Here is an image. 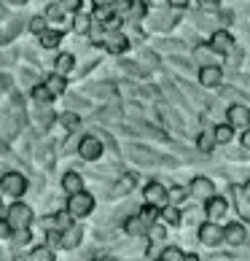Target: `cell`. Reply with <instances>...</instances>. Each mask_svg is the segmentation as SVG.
<instances>
[{
  "instance_id": "32",
  "label": "cell",
  "mask_w": 250,
  "mask_h": 261,
  "mask_svg": "<svg viewBox=\"0 0 250 261\" xmlns=\"http://www.w3.org/2000/svg\"><path fill=\"white\" fill-rule=\"evenodd\" d=\"M132 186H134V178H132V175H124L116 186H113V191H116V194H127Z\"/></svg>"
},
{
  "instance_id": "18",
  "label": "cell",
  "mask_w": 250,
  "mask_h": 261,
  "mask_svg": "<svg viewBox=\"0 0 250 261\" xmlns=\"http://www.w3.org/2000/svg\"><path fill=\"white\" fill-rule=\"evenodd\" d=\"M62 189L70 191V194H78V191H84V178L78 175V172H67V175L62 178Z\"/></svg>"
},
{
  "instance_id": "15",
  "label": "cell",
  "mask_w": 250,
  "mask_h": 261,
  "mask_svg": "<svg viewBox=\"0 0 250 261\" xmlns=\"http://www.w3.org/2000/svg\"><path fill=\"white\" fill-rule=\"evenodd\" d=\"M124 231H127V234L140 237V234H146V231H148V224L140 216H129L127 221H124Z\"/></svg>"
},
{
  "instance_id": "31",
  "label": "cell",
  "mask_w": 250,
  "mask_h": 261,
  "mask_svg": "<svg viewBox=\"0 0 250 261\" xmlns=\"http://www.w3.org/2000/svg\"><path fill=\"white\" fill-rule=\"evenodd\" d=\"M78 240H81V231L78 229H70V231H67V237L60 240V245L62 248H75V245H78Z\"/></svg>"
},
{
  "instance_id": "28",
  "label": "cell",
  "mask_w": 250,
  "mask_h": 261,
  "mask_svg": "<svg viewBox=\"0 0 250 261\" xmlns=\"http://www.w3.org/2000/svg\"><path fill=\"white\" fill-rule=\"evenodd\" d=\"M159 261H186V253L180 248H164V253H161Z\"/></svg>"
},
{
  "instance_id": "47",
  "label": "cell",
  "mask_w": 250,
  "mask_h": 261,
  "mask_svg": "<svg viewBox=\"0 0 250 261\" xmlns=\"http://www.w3.org/2000/svg\"><path fill=\"white\" fill-rule=\"evenodd\" d=\"M94 6L97 8H110V0H94Z\"/></svg>"
},
{
  "instance_id": "26",
  "label": "cell",
  "mask_w": 250,
  "mask_h": 261,
  "mask_svg": "<svg viewBox=\"0 0 250 261\" xmlns=\"http://www.w3.org/2000/svg\"><path fill=\"white\" fill-rule=\"evenodd\" d=\"M54 65H57V73L65 75V73L73 70V57L70 54H62V57H57V60H54Z\"/></svg>"
},
{
  "instance_id": "46",
  "label": "cell",
  "mask_w": 250,
  "mask_h": 261,
  "mask_svg": "<svg viewBox=\"0 0 250 261\" xmlns=\"http://www.w3.org/2000/svg\"><path fill=\"white\" fill-rule=\"evenodd\" d=\"M0 86H3V89H8V86H11V79H8V75H0Z\"/></svg>"
},
{
  "instance_id": "41",
  "label": "cell",
  "mask_w": 250,
  "mask_h": 261,
  "mask_svg": "<svg viewBox=\"0 0 250 261\" xmlns=\"http://www.w3.org/2000/svg\"><path fill=\"white\" fill-rule=\"evenodd\" d=\"M30 30H33V33H38V35H41V33L46 30V19H41V16H38V19H33Z\"/></svg>"
},
{
  "instance_id": "29",
  "label": "cell",
  "mask_w": 250,
  "mask_h": 261,
  "mask_svg": "<svg viewBox=\"0 0 250 261\" xmlns=\"http://www.w3.org/2000/svg\"><path fill=\"white\" fill-rule=\"evenodd\" d=\"M60 41H62V33H46V30L41 33V43L46 46V49H54Z\"/></svg>"
},
{
  "instance_id": "5",
  "label": "cell",
  "mask_w": 250,
  "mask_h": 261,
  "mask_svg": "<svg viewBox=\"0 0 250 261\" xmlns=\"http://www.w3.org/2000/svg\"><path fill=\"white\" fill-rule=\"evenodd\" d=\"M226 121L232 124L234 129H237V127H239V129H247V127H250V108H247V105H242V102H239V105H229Z\"/></svg>"
},
{
  "instance_id": "9",
  "label": "cell",
  "mask_w": 250,
  "mask_h": 261,
  "mask_svg": "<svg viewBox=\"0 0 250 261\" xmlns=\"http://www.w3.org/2000/svg\"><path fill=\"white\" fill-rule=\"evenodd\" d=\"M226 210H229V205H226V199L224 197H207L205 199V213L210 216V221H220L226 216Z\"/></svg>"
},
{
  "instance_id": "7",
  "label": "cell",
  "mask_w": 250,
  "mask_h": 261,
  "mask_svg": "<svg viewBox=\"0 0 250 261\" xmlns=\"http://www.w3.org/2000/svg\"><path fill=\"white\" fill-rule=\"evenodd\" d=\"M234 38H232V33H226V30H215L213 35H210V49H213L215 54H220V57H226L229 51L234 49Z\"/></svg>"
},
{
  "instance_id": "6",
  "label": "cell",
  "mask_w": 250,
  "mask_h": 261,
  "mask_svg": "<svg viewBox=\"0 0 250 261\" xmlns=\"http://www.w3.org/2000/svg\"><path fill=\"white\" fill-rule=\"evenodd\" d=\"M0 186H3L6 194H11V197H22L24 191H27V180L19 175V172H6L3 178H0Z\"/></svg>"
},
{
  "instance_id": "45",
  "label": "cell",
  "mask_w": 250,
  "mask_h": 261,
  "mask_svg": "<svg viewBox=\"0 0 250 261\" xmlns=\"http://www.w3.org/2000/svg\"><path fill=\"white\" fill-rule=\"evenodd\" d=\"M170 6H172V8H186L188 0H170Z\"/></svg>"
},
{
  "instance_id": "19",
  "label": "cell",
  "mask_w": 250,
  "mask_h": 261,
  "mask_svg": "<svg viewBox=\"0 0 250 261\" xmlns=\"http://www.w3.org/2000/svg\"><path fill=\"white\" fill-rule=\"evenodd\" d=\"M213 132H215V143H220V146H226V143H232V138H234V127L232 124H218V127H213Z\"/></svg>"
},
{
  "instance_id": "20",
  "label": "cell",
  "mask_w": 250,
  "mask_h": 261,
  "mask_svg": "<svg viewBox=\"0 0 250 261\" xmlns=\"http://www.w3.org/2000/svg\"><path fill=\"white\" fill-rule=\"evenodd\" d=\"M194 57L199 62H205V65H213V57H215V51L210 49V43H199L197 49H194Z\"/></svg>"
},
{
  "instance_id": "16",
  "label": "cell",
  "mask_w": 250,
  "mask_h": 261,
  "mask_svg": "<svg viewBox=\"0 0 250 261\" xmlns=\"http://www.w3.org/2000/svg\"><path fill=\"white\" fill-rule=\"evenodd\" d=\"M159 216H161V221H164L167 226H180L183 224V216H180V210L175 205H164L159 210Z\"/></svg>"
},
{
  "instance_id": "2",
  "label": "cell",
  "mask_w": 250,
  "mask_h": 261,
  "mask_svg": "<svg viewBox=\"0 0 250 261\" xmlns=\"http://www.w3.org/2000/svg\"><path fill=\"white\" fill-rule=\"evenodd\" d=\"M197 237H199V243H202V245L215 248V245L224 243V229H220L215 221H207V224H202V226H199Z\"/></svg>"
},
{
  "instance_id": "23",
  "label": "cell",
  "mask_w": 250,
  "mask_h": 261,
  "mask_svg": "<svg viewBox=\"0 0 250 261\" xmlns=\"http://www.w3.org/2000/svg\"><path fill=\"white\" fill-rule=\"evenodd\" d=\"M46 86H49L51 94H62V92H65V79H62L60 73H54V75H49V79H46Z\"/></svg>"
},
{
  "instance_id": "39",
  "label": "cell",
  "mask_w": 250,
  "mask_h": 261,
  "mask_svg": "<svg viewBox=\"0 0 250 261\" xmlns=\"http://www.w3.org/2000/svg\"><path fill=\"white\" fill-rule=\"evenodd\" d=\"M105 27H108V30H113V33H116L119 30V27H121V16L116 14V16H108V19H105V22H102Z\"/></svg>"
},
{
  "instance_id": "33",
  "label": "cell",
  "mask_w": 250,
  "mask_h": 261,
  "mask_svg": "<svg viewBox=\"0 0 250 261\" xmlns=\"http://www.w3.org/2000/svg\"><path fill=\"white\" fill-rule=\"evenodd\" d=\"M134 0H110V8H116V14H129V8H132Z\"/></svg>"
},
{
  "instance_id": "30",
  "label": "cell",
  "mask_w": 250,
  "mask_h": 261,
  "mask_svg": "<svg viewBox=\"0 0 250 261\" xmlns=\"http://www.w3.org/2000/svg\"><path fill=\"white\" fill-rule=\"evenodd\" d=\"M62 16H65V8H62V3H51L49 8H46V19H54V22H62Z\"/></svg>"
},
{
  "instance_id": "11",
  "label": "cell",
  "mask_w": 250,
  "mask_h": 261,
  "mask_svg": "<svg viewBox=\"0 0 250 261\" xmlns=\"http://www.w3.org/2000/svg\"><path fill=\"white\" fill-rule=\"evenodd\" d=\"M191 194L194 197H199V199H207V197H213V191H215V186H213V180L210 178H205V175H197L194 180H191Z\"/></svg>"
},
{
  "instance_id": "24",
  "label": "cell",
  "mask_w": 250,
  "mask_h": 261,
  "mask_svg": "<svg viewBox=\"0 0 250 261\" xmlns=\"http://www.w3.org/2000/svg\"><path fill=\"white\" fill-rule=\"evenodd\" d=\"M137 216H140V218L151 226V224H156V218H159V207H153V205H143Z\"/></svg>"
},
{
  "instance_id": "13",
  "label": "cell",
  "mask_w": 250,
  "mask_h": 261,
  "mask_svg": "<svg viewBox=\"0 0 250 261\" xmlns=\"http://www.w3.org/2000/svg\"><path fill=\"white\" fill-rule=\"evenodd\" d=\"M105 49H108L110 54H124V51L129 49L127 35H121V33H110L108 38H105Z\"/></svg>"
},
{
  "instance_id": "17",
  "label": "cell",
  "mask_w": 250,
  "mask_h": 261,
  "mask_svg": "<svg viewBox=\"0 0 250 261\" xmlns=\"http://www.w3.org/2000/svg\"><path fill=\"white\" fill-rule=\"evenodd\" d=\"M197 146H199L202 153H210V151H213V146H215V132H213V127H205V129L199 132Z\"/></svg>"
},
{
  "instance_id": "25",
  "label": "cell",
  "mask_w": 250,
  "mask_h": 261,
  "mask_svg": "<svg viewBox=\"0 0 250 261\" xmlns=\"http://www.w3.org/2000/svg\"><path fill=\"white\" fill-rule=\"evenodd\" d=\"M33 97H35L38 105H49L54 94L49 92V86H35V89H33Z\"/></svg>"
},
{
  "instance_id": "38",
  "label": "cell",
  "mask_w": 250,
  "mask_h": 261,
  "mask_svg": "<svg viewBox=\"0 0 250 261\" xmlns=\"http://www.w3.org/2000/svg\"><path fill=\"white\" fill-rule=\"evenodd\" d=\"M62 124H65V129H75V127H78V116H75V113H65L62 116Z\"/></svg>"
},
{
  "instance_id": "21",
  "label": "cell",
  "mask_w": 250,
  "mask_h": 261,
  "mask_svg": "<svg viewBox=\"0 0 250 261\" xmlns=\"http://www.w3.org/2000/svg\"><path fill=\"white\" fill-rule=\"evenodd\" d=\"M167 197H170L172 205H180V202L188 199V189H186V186H172V189L167 191Z\"/></svg>"
},
{
  "instance_id": "44",
  "label": "cell",
  "mask_w": 250,
  "mask_h": 261,
  "mask_svg": "<svg viewBox=\"0 0 250 261\" xmlns=\"http://www.w3.org/2000/svg\"><path fill=\"white\" fill-rule=\"evenodd\" d=\"M242 148H247V151H250V129H245V132H242Z\"/></svg>"
},
{
  "instance_id": "1",
  "label": "cell",
  "mask_w": 250,
  "mask_h": 261,
  "mask_svg": "<svg viewBox=\"0 0 250 261\" xmlns=\"http://www.w3.org/2000/svg\"><path fill=\"white\" fill-rule=\"evenodd\" d=\"M30 221H33V210L27 205H19V202H16V205L8 207V226H11V229L22 231V229L30 226Z\"/></svg>"
},
{
  "instance_id": "36",
  "label": "cell",
  "mask_w": 250,
  "mask_h": 261,
  "mask_svg": "<svg viewBox=\"0 0 250 261\" xmlns=\"http://www.w3.org/2000/svg\"><path fill=\"white\" fill-rule=\"evenodd\" d=\"M197 3H199L202 11H207V14H213V11L220 8V0H197Z\"/></svg>"
},
{
  "instance_id": "40",
  "label": "cell",
  "mask_w": 250,
  "mask_h": 261,
  "mask_svg": "<svg viewBox=\"0 0 250 261\" xmlns=\"http://www.w3.org/2000/svg\"><path fill=\"white\" fill-rule=\"evenodd\" d=\"M146 3H132V8H129V14L132 16H137V19H143V16H146Z\"/></svg>"
},
{
  "instance_id": "10",
  "label": "cell",
  "mask_w": 250,
  "mask_h": 261,
  "mask_svg": "<svg viewBox=\"0 0 250 261\" xmlns=\"http://www.w3.org/2000/svg\"><path fill=\"white\" fill-rule=\"evenodd\" d=\"M245 240H247V231H245L242 224H229V226H224V243L239 248V245H245Z\"/></svg>"
},
{
  "instance_id": "35",
  "label": "cell",
  "mask_w": 250,
  "mask_h": 261,
  "mask_svg": "<svg viewBox=\"0 0 250 261\" xmlns=\"http://www.w3.org/2000/svg\"><path fill=\"white\" fill-rule=\"evenodd\" d=\"M51 121H54V113L49 111V105H43V113H38V124H43V129H46V127H51Z\"/></svg>"
},
{
  "instance_id": "42",
  "label": "cell",
  "mask_w": 250,
  "mask_h": 261,
  "mask_svg": "<svg viewBox=\"0 0 250 261\" xmlns=\"http://www.w3.org/2000/svg\"><path fill=\"white\" fill-rule=\"evenodd\" d=\"M81 0H62V8H70V11H78Z\"/></svg>"
},
{
  "instance_id": "8",
  "label": "cell",
  "mask_w": 250,
  "mask_h": 261,
  "mask_svg": "<svg viewBox=\"0 0 250 261\" xmlns=\"http://www.w3.org/2000/svg\"><path fill=\"white\" fill-rule=\"evenodd\" d=\"M220 81H224V70L218 65H202L199 67V84L202 86L215 89V86H220Z\"/></svg>"
},
{
  "instance_id": "49",
  "label": "cell",
  "mask_w": 250,
  "mask_h": 261,
  "mask_svg": "<svg viewBox=\"0 0 250 261\" xmlns=\"http://www.w3.org/2000/svg\"><path fill=\"white\" fill-rule=\"evenodd\" d=\"M186 261H202L199 256H194V253H186Z\"/></svg>"
},
{
  "instance_id": "27",
  "label": "cell",
  "mask_w": 250,
  "mask_h": 261,
  "mask_svg": "<svg viewBox=\"0 0 250 261\" xmlns=\"http://www.w3.org/2000/svg\"><path fill=\"white\" fill-rule=\"evenodd\" d=\"M73 30H75V33H81V35H84V33H89V30H92V19L86 16V14H78V16H75Z\"/></svg>"
},
{
  "instance_id": "12",
  "label": "cell",
  "mask_w": 250,
  "mask_h": 261,
  "mask_svg": "<svg viewBox=\"0 0 250 261\" xmlns=\"http://www.w3.org/2000/svg\"><path fill=\"white\" fill-rule=\"evenodd\" d=\"M78 151H81V156L84 159H100V153H102V143L97 140V138H84L81 143H78Z\"/></svg>"
},
{
  "instance_id": "22",
  "label": "cell",
  "mask_w": 250,
  "mask_h": 261,
  "mask_svg": "<svg viewBox=\"0 0 250 261\" xmlns=\"http://www.w3.org/2000/svg\"><path fill=\"white\" fill-rule=\"evenodd\" d=\"M46 226H57V229H70V216H67V213H60V216H54V218H46L43 221Z\"/></svg>"
},
{
  "instance_id": "34",
  "label": "cell",
  "mask_w": 250,
  "mask_h": 261,
  "mask_svg": "<svg viewBox=\"0 0 250 261\" xmlns=\"http://www.w3.org/2000/svg\"><path fill=\"white\" fill-rule=\"evenodd\" d=\"M30 261H54V256H51L49 248H35L33 256H30Z\"/></svg>"
},
{
  "instance_id": "48",
  "label": "cell",
  "mask_w": 250,
  "mask_h": 261,
  "mask_svg": "<svg viewBox=\"0 0 250 261\" xmlns=\"http://www.w3.org/2000/svg\"><path fill=\"white\" fill-rule=\"evenodd\" d=\"M8 231H11V226H8V224H0V237H8Z\"/></svg>"
},
{
  "instance_id": "3",
  "label": "cell",
  "mask_w": 250,
  "mask_h": 261,
  "mask_svg": "<svg viewBox=\"0 0 250 261\" xmlns=\"http://www.w3.org/2000/svg\"><path fill=\"white\" fill-rule=\"evenodd\" d=\"M143 197H146V205H153V207H164V205H170V197H167V189L161 186V183H156V180H151L148 186H146V191H143Z\"/></svg>"
},
{
  "instance_id": "50",
  "label": "cell",
  "mask_w": 250,
  "mask_h": 261,
  "mask_svg": "<svg viewBox=\"0 0 250 261\" xmlns=\"http://www.w3.org/2000/svg\"><path fill=\"white\" fill-rule=\"evenodd\" d=\"M11 3H16V6H22V3H27V0H11Z\"/></svg>"
},
{
  "instance_id": "14",
  "label": "cell",
  "mask_w": 250,
  "mask_h": 261,
  "mask_svg": "<svg viewBox=\"0 0 250 261\" xmlns=\"http://www.w3.org/2000/svg\"><path fill=\"white\" fill-rule=\"evenodd\" d=\"M234 202H237V210H239V216L250 221V197H247L245 186H237V189H234Z\"/></svg>"
},
{
  "instance_id": "4",
  "label": "cell",
  "mask_w": 250,
  "mask_h": 261,
  "mask_svg": "<svg viewBox=\"0 0 250 261\" xmlns=\"http://www.w3.org/2000/svg\"><path fill=\"white\" fill-rule=\"evenodd\" d=\"M92 207H94V199H92L89 194H86V191H78V194H73V197H70V202H67V210H70L75 218L89 216Z\"/></svg>"
},
{
  "instance_id": "43",
  "label": "cell",
  "mask_w": 250,
  "mask_h": 261,
  "mask_svg": "<svg viewBox=\"0 0 250 261\" xmlns=\"http://www.w3.org/2000/svg\"><path fill=\"white\" fill-rule=\"evenodd\" d=\"M146 6H151V8H164V6H170V0H146Z\"/></svg>"
},
{
  "instance_id": "37",
  "label": "cell",
  "mask_w": 250,
  "mask_h": 261,
  "mask_svg": "<svg viewBox=\"0 0 250 261\" xmlns=\"http://www.w3.org/2000/svg\"><path fill=\"white\" fill-rule=\"evenodd\" d=\"M19 30H22V22H14L11 27H8V30L3 33V35H0V43H6V41H11V38L19 33Z\"/></svg>"
}]
</instances>
